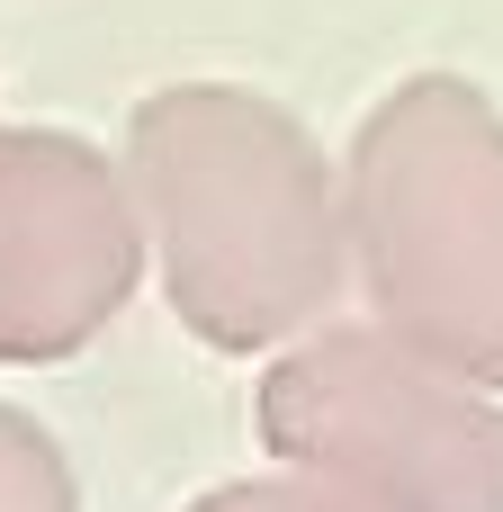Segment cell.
<instances>
[{"label": "cell", "mask_w": 503, "mask_h": 512, "mask_svg": "<svg viewBox=\"0 0 503 512\" xmlns=\"http://www.w3.org/2000/svg\"><path fill=\"white\" fill-rule=\"evenodd\" d=\"M117 162L180 333L234 360L324 333L351 279V216L297 108L243 81H171L135 99Z\"/></svg>", "instance_id": "1"}, {"label": "cell", "mask_w": 503, "mask_h": 512, "mask_svg": "<svg viewBox=\"0 0 503 512\" xmlns=\"http://www.w3.org/2000/svg\"><path fill=\"white\" fill-rule=\"evenodd\" d=\"M369 324L503 396V108L468 72H405L342 153Z\"/></svg>", "instance_id": "2"}, {"label": "cell", "mask_w": 503, "mask_h": 512, "mask_svg": "<svg viewBox=\"0 0 503 512\" xmlns=\"http://www.w3.org/2000/svg\"><path fill=\"white\" fill-rule=\"evenodd\" d=\"M252 432L360 512H503V396L378 324L288 342L252 387Z\"/></svg>", "instance_id": "3"}, {"label": "cell", "mask_w": 503, "mask_h": 512, "mask_svg": "<svg viewBox=\"0 0 503 512\" xmlns=\"http://www.w3.org/2000/svg\"><path fill=\"white\" fill-rule=\"evenodd\" d=\"M144 216L126 162L63 126H0V360L90 351L144 288Z\"/></svg>", "instance_id": "4"}, {"label": "cell", "mask_w": 503, "mask_h": 512, "mask_svg": "<svg viewBox=\"0 0 503 512\" xmlns=\"http://www.w3.org/2000/svg\"><path fill=\"white\" fill-rule=\"evenodd\" d=\"M0 512H81V477L45 423L0 405Z\"/></svg>", "instance_id": "5"}, {"label": "cell", "mask_w": 503, "mask_h": 512, "mask_svg": "<svg viewBox=\"0 0 503 512\" xmlns=\"http://www.w3.org/2000/svg\"><path fill=\"white\" fill-rule=\"evenodd\" d=\"M189 512H360V504L315 486V477H297V468H270V477H234V486L198 495Z\"/></svg>", "instance_id": "6"}]
</instances>
